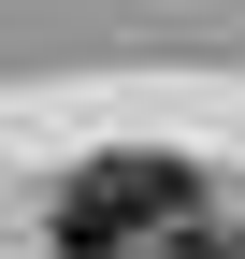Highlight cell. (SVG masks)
<instances>
[{"label":"cell","mask_w":245,"mask_h":259,"mask_svg":"<svg viewBox=\"0 0 245 259\" xmlns=\"http://www.w3.org/2000/svg\"><path fill=\"white\" fill-rule=\"evenodd\" d=\"M188 216H202V187L173 158H87L58 187V259H173Z\"/></svg>","instance_id":"obj_1"},{"label":"cell","mask_w":245,"mask_h":259,"mask_svg":"<svg viewBox=\"0 0 245 259\" xmlns=\"http://www.w3.org/2000/svg\"><path fill=\"white\" fill-rule=\"evenodd\" d=\"M173 259H245V245H202V231H188V245H173Z\"/></svg>","instance_id":"obj_2"}]
</instances>
